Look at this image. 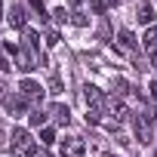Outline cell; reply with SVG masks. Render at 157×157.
<instances>
[{
	"label": "cell",
	"instance_id": "cell-1",
	"mask_svg": "<svg viewBox=\"0 0 157 157\" xmlns=\"http://www.w3.org/2000/svg\"><path fill=\"white\" fill-rule=\"evenodd\" d=\"M10 151H13V154H34V139H31V132L22 129V126H16L13 136H10Z\"/></svg>",
	"mask_w": 157,
	"mask_h": 157
},
{
	"label": "cell",
	"instance_id": "cell-2",
	"mask_svg": "<svg viewBox=\"0 0 157 157\" xmlns=\"http://www.w3.org/2000/svg\"><path fill=\"white\" fill-rule=\"evenodd\" d=\"M132 129H136L139 145H151V142H154V126H151V117H148V114L136 111V117H132Z\"/></svg>",
	"mask_w": 157,
	"mask_h": 157
},
{
	"label": "cell",
	"instance_id": "cell-3",
	"mask_svg": "<svg viewBox=\"0 0 157 157\" xmlns=\"http://www.w3.org/2000/svg\"><path fill=\"white\" fill-rule=\"evenodd\" d=\"M83 154H86V142L83 139H77V136L62 139V157H83Z\"/></svg>",
	"mask_w": 157,
	"mask_h": 157
},
{
	"label": "cell",
	"instance_id": "cell-4",
	"mask_svg": "<svg viewBox=\"0 0 157 157\" xmlns=\"http://www.w3.org/2000/svg\"><path fill=\"white\" fill-rule=\"evenodd\" d=\"M83 99H86V108H96V111H102V108H105V96H102V90H99V86H93V83H86V86H83Z\"/></svg>",
	"mask_w": 157,
	"mask_h": 157
},
{
	"label": "cell",
	"instance_id": "cell-5",
	"mask_svg": "<svg viewBox=\"0 0 157 157\" xmlns=\"http://www.w3.org/2000/svg\"><path fill=\"white\" fill-rule=\"evenodd\" d=\"M6 16H10V25H13V28H19V31L28 25V16H25V6H22V3H13Z\"/></svg>",
	"mask_w": 157,
	"mask_h": 157
},
{
	"label": "cell",
	"instance_id": "cell-6",
	"mask_svg": "<svg viewBox=\"0 0 157 157\" xmlns=\"http://www.w3.org/2000/svg\"><path fill=\"white\" fill-rule=\"evenodd\" d=\"M19 93H22L25 99H43V86H40L37 80H22V83H19Z\"/></svg>",
	"mask_w": 157,
	"mask_h": 157
},
{
	"label": "cell",
	"instance_id": "cell-7",
	"mask_svg": "<svg viewBox=\"0 0 157 157\" xmlns=\"http://www.w3.org/2000/svg\"><path fill=\"white\" fill-rule=\"evenodd\" d=\"M13 59H16V68H19V71H31V68H37V65H34V59H31V56H28L22 46L13 52Z\"/></svg>",
	"mask_w": 157,
	"mask_h": 157
},
{
	"label": "cell",
	"instance_id": "cell-8",
	"mask_svg": "<svg viewBox=\"0 0 157 157\" xmlns=\"http://www.w3.org/2000/svg\"><path fill=\"white\" fill-rule=\"evenodd\" d=\"M6 111L13 114V117H19L22 111H25V96L19 93V96H6Z\"/></svg>",
	"mask_w": 157,
	"mask_h": 157
},
{
	"label": "cell",
	"instance_id": "cell-9",
	"mask_svg": "<svg viewBox=\"0 0 157 157\" xmlns=\"http://www.w3.org/2000/svg\"><path fill=\"white\" fill-rule=\"evenodd\" d=\"M142 43H145V49L154 56V52H157V28H148L145 37H142Z\"/></svg>",
	"mask_w": 157,
	"mask_h": 157
},
{
	"label": "cell",
	"instance_id": "cell-10",
	"mask_svg": "<svg viewBox=\"0 0 157 157\" xmlns=\"http://www.w3.org/2000/svg\"><path fill=\"white\" fill-rule=\"evenodd\" d=\"M49 114H52L59 123H68V120H71V111H68V105H52V108H49Z\"/></svg>",
	"mask_w": 157,
	"mask_h": 157
},
{
	"label": "cell",
	"instance_id": "cell-11",
	"mask_svg": "<svg viewBox=\"0 0 157 157\" xmlns=\"http://www.w3.org/2000/svg\"><path fill=\"white\" fill-rule=\"evenodd\" d=\"M139 22H142V25H151V22H154V10H151V3H142V6H139Z\"/></svg>",
	"mask_w": 157,
	"mask_h": 157
},
{
	"label": "cell",
	"instance_id": "cell-12",
	"mask_svg": "<svg viewBox=\"0 0 157 157\" xmlns=\"http://www.w3.org/2000/svg\"><path fill=\"white\" fill-rule=\"evenodd\" d=\"M120 43H123L126 49H136V37H132V31L123 28V31H120Z\"/></svg>",
	"mask_w": 157,
	"mask_h": 157
},
{
	"label": "cell",
	"instance_id": "cell-13",
	"mask_svg": "<svg viewBox=\"0 0 157 157\" xmlns=\"http://www.w3.org/2000/svg\"><path fill=\"white\" fill-rule=\"evenodd\" d=\"M25 40L31 43V49H40V34L37 31H25Z\"/></svg>",
	"mask_w": 157,
	"mask_h": 157
},
{
	"label": "cell",
	"instance_id": "cell-14",
	"mask_svg": "<svg viewBox=\"0 0 157 157\" xmlns=\"http://www.w3.org/2000/svg\"><path fill=\"white\" fill-rule=\"evenodd\" d=\"M28 120H31V126H43V123H46V114H43V111H31Z\"/></svg>",
	"mask_w": 157,
	"mask_h": 157
},
{
	"label": "cell",
	"instance_id": "cell-15",
	"mask_svg": "<svg viewBox=\"0 0 157 157\" xmlns=\"http://www.w3.org/2000/svg\"><path fill=\"white\" fill-rule=\"evenodd\" d=\"M40 142H43V145H52V142H56V132H52L49 126H43V129H40Z\"/></svg>",
	"mask_w": 157,
	"mask_h": 157
},
{
	"label": "cell",
	"instance_id": "cell-16",
	"mask_svg": "<svg viewBox=\"0 0 157 157\" xmlns=\"http://www.w3.org/2000/svg\"><path fill=\"white\" fill-rule=\"evenodd\" d=\"M71 22H74L77 28H86V25H90V19H86L83 13H71Z\"/></svg>",
	"mask_w": 157,
	"mask_h": 157
},
{
	"label": "cell",
	"instance_id": "cell-17",
	"mask_svg": "<svg viewBox=\"0 0 157 157\" xmlns=\"http://www.w3.org/2000/svg\"><path fill=\"white\" fill-rule=\"evenodd\" d=\"M123 117H126V105L117 99V102H114V120H123Z\"/></svg>",
	"mask_w": 157,
	"mask_h": 157
},
{
	"label": "cell",
	"instance_id": "cell-18",
	"mask_svg": "<svg viewBox=\"0 0 157 157\" xmlns=\"http://www.w3.org/2000/svg\"><path fill=\"white\" fill-rule=\"evenodd\" d=\"M52 16H56V22H68V13H65V6H59Z\"/></svg>",
	"mask_w": 157,
	"mask_h": 157
},
{
	"label": "cell",
	"instance_id": "cell-19",
	"mask_svg": "<svg viewBox=\"0 0 157 157\" xmlns=\"http://www.w3.org/2000/svg\"><path fill=\"white\" fill-rule=\"evenodd\" d=\"M93 10H96V13H105L108 3H105V0H93Z\"/></svg>",
	"mask_w": 157,
	"mask_h": 157
},
{
	"label": "cell",
	"instance_id": "cell-20",
	"mask_svg": "<svg viewBox=\"0 0 157 157\" xmlns=\"http://www.w3.org/2000/svg\"><path fill=\"white\" fill-rule=\"evenodd\" d=\"M31 6H34V10H37V13H40V19H43V16H46V13H43V0H31Z\"/></svg>",
	"mask_w": 157,
	"mask_h": 157
},
{
	"label": "cell",
	"instance_id": "cell-21",
	"mask_svg": "<svg viewBox=\"0 0 157 157\" xmlns=\"http://www.w3.org/2000/svg\"><path fill=\"white\" fill-rule=\"evenodd\" d=\"M148 90H151V102H154V111H157V83H151Z\"/></svg>",
	"mask_w": 157,
	"mask_h": 157
},
{
	"label": "cell",
	"instance_id": "cell-22",
	"mask_svg": "<svg viewBox=\"0 0 157 157\" xmlns=\"http://www.w3.org/2000/svg\"><path fill=\"white\" fill-rule=\"evenodd\" d=\"M59 43V34H46V46H56Z\"/></svg>",
	"mask_w": 157,
	"mask_h": 157
},
{
	"label": "cell",
	"instance_id": "cell-23",
	"mask_svg": "<svg viewBox=\"0 0 157 157\" xmlns=\"http://www.w3.org/2000/svg\"><path fill=\"white\" fill-rule=\"evenodd\" d=\"M0 99L6 102V83H3V80H0Z\"/></svg>",
	"mask_w": 157,
	"mask_h": 157
},
{
	"label": "cell",
	"instance_id": "cell-24",
	"mask_svg": "<svg viewBox=\"0 0 157 157\" xmlns=\"http://www.w3.org/2000/svg\"><path fill=\"white\" fill-rule=\"evenodd\" d=\"M31 157H49V154H46V151H37V148H34V154H31Z\"/></svg>",
	"mask_w": 157,
	"mask_h": 157
},
{
	"label": "cell",
	"instance_id": "cell-25",
	"mask_svg": "<svg viewBox=\"0 0 157 157\" xmlns=\"http://www.w3.org/2000/svg\"><path fill=\"white\" fill-rule=\"evenodd\" d=\"M6 68H10V65H6V59H3V56H0V71H6Z\"/></svg>",
	"mask_w": 157,
	"mask_h": 157
},
{
	"label": "cell",
	"instance_id": "cell-26",
	"mask_svg": "<svg viewBox=\"0 0 157 157\" xmlns=\"http://www.w3.org/2000/svg\"><path fill=\"white\" fill-rule=\"evenodd\" d=\"M151 68H157V52H154V56H151Z\"/></svg>",
	"mask_w": 157,
	"mask_h": 157
},
{
	"label": "cell",
	"instance_id": "cell-27",
	"mask_svg": "<svg viewBox=\"0 0 157 157\" xmlns=\"http://www.w3.org/2000/svg\"><path fill=\"white\" fill-rule=\"evenodd\" d=\"M105 3H108V6H117V3H120V0H105Z\"/></svg>",
	"mask_w": 157,
	"mask_h": 157
},
{
	"label": "cell",
	"instance_id": "cell-28",
	"mask_svg": "<svg viewBox=\"0 0 157 157\" xmlns=\"http://www.w3.org/2000/svg\"><path fill=\"white\" fill-rule=\"evenodd\" d=\"M71 3H74V6H80V3H83V0H71Z\"/></svg>",
	"mask_w": 157,
	"mask_h": 157
},
{
	"label": "cell",
	"instance_id": "cell-29",
	"mask_svg": "<svg viewBox=\"0 0 157 157\" xmlns=\"http://www.w3.org/2000/svg\"><path fill=\"white\" fill-rule=\"evenodd\" d=\"M105 157H111V154H105Z\"/></svg>",
	"mask_w": 157,
	"mask_h": 157
},
{
	"label": "cell",
	"instance_id": "cell-30",
	"mask_svg": "<svg viewBox=\"0 0 157 157\" xmlns=\"http://www.w3.org/2000/svg\"><path fill=\"white\" fill-rule=\"evenodd\" d=\"M154 157H157V151H154Z\"/></svg>",
	"mask_w": 157,
	"mask_h": 157
}]
</instances>
